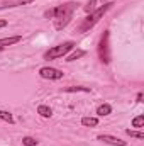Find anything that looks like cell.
<instances>
[{"instance_id": "1", "label": "cell", "mask_w": 144, "mask_h": 146, "mask_svg": "<svg viewBox=\"0 0 144 146\" xmlns=\"http://www.w3.org/2000/svg\"><path fill=\"white\" fill-rule=\"evenodd\" d=\"M76 9H78V3H76V2H68V3L58 5L56 9L48 10L44 15H46V17H53V19H54V27L59 31V29L66 27V24L71 21L73 12H75Z\"/></svg>"}, {"instance_id": "2", "label": "cell", "mask_w": 144, "mask_h": 146, "mask_svg": "<svg viewBox=\"0 0 144 146\" xmlns=\"http://www.w3.org/2000/svg\"><path fill=\"white\" fill-rule=\"evenodd\" d=\"M112 5H114V3H110V2H107V3H104L102 7L95 9L93 12H90V14H88V15L85 17L83 24H81V26L78 27V31H80V33H85V31H88L90 27H93V26H95V24H97V22H98V21H100L102 17H104V14L107 12V10L110 9V7H112Z\"/></svg>"}, {"instance_id": "3", "label": "cell", "mask_w": 144, "mask_h": 146, "mask_svg": "<svg viewBox=\"0 0 144 146\" xmlns=\"http://www.w3.org/2000/svg\"><path fill=\"white\" fill-rule=\"evenodd\" d=\"M73 48H75V42L73 41H66L63 44H58V46H54V48H51L49 51L44 53V60H58V58H63V56H66L71 51Z\"/></svg>"}, {"instance_id": "4", "label": "cell", "mask_w": 144, "mask_h": 146, "mask_svg": "<svg viewBox=\"0 0 144 146\" xmlns=\"http://www.w3.org/2000/svg\"><path fill=\"white\" fill-rule=\"evenodd\" d=\"M98 58L104 65L110 63V46H108V31L104 33V36L100 37V44H98Z\"/></svg>"}, {"instance_id": "5", "label": "cell", "mask_w": 144, "mask_h": 146, "mask_svg": "<svg viewBox=\"0 0 144 146\" xmlns=\"http://www.w3.org/2000/svg\"><path fill=\"white\" fill-rule=\"evenodd\" d=\"M65 73L58 68H51V66H42L39 70V76L44 80H61Z\"/></svg>"}, {"instance_id": "6", "label": "cell", "mask_w": 144, "mask_h": 146, "mask_svg": "<svg viewBox=\"0 0 144 146\" xmlns=\"http://www.w3.org/2000/svg\"><path fill=\"white\" fill-rule=\"evenodd\" d=\"M97 139H98V141H102V143H107V145H110V146H127L126 141H122L120 138L112 136V134H98V136H97Z\"/></svg>"}, {"instance_id": "7", "label": "cell", "mask_w": 144, "mask_h": 146, "mask_svg": "<svg viewBox=\"0 0 144 146\" xmlns=\"http://www.w3.org/2000/svg\"><path fill=\"white\" fill-rule=\"evenodd\" d=\"M34 0H0V10L3 9H15V7H22V5H29Z\"/></svg>"}, {"instance_id": "8", "label": "cell", "mask_w": 144, "mask_h": 146, "mask_svg": "<svg viewBox=\"0 0 144 146\" xmlns=\"http://www.w3.org/2000/svg\"><path fill=\"white\" fill-rule=\"evenodd\" d=\"M22 39V36H10V37H2L0 39V49H3V48H7V46H12V44H15V42H19Z\"/></svg>"}, {"instance_id": "9", "label": "cell", "mask_w": 144, "mask_h": 146, "mask_svg": "<svg viewBox=\"0 0 144 146\" xmlns=\"http://www.w3.org/2000/svg\"><path fill=\"white\" fill-rule=\"evenodd\" d=\"M81 126L95 127V126H98V117H81Z\"/></svg>"}, {"instance_id": "10", "label": "cell", "mask_w": 144, "mask_h": 146, "mask_svg": "<svg viewBox=\"0 0 144 146\" xmlns=\"http://www.w3.org/2000/svg\"><path fill=\"white\" fill-rule=\"evenodd\" d=\"M37 114H39L41 117H44V119H49V117L53 115V109L48 107V106H39V107H37Z\"/></svg>"}, {"instance_id": "11", "label": "cell", "mask_w": 144, "mask_h": 146, "mask_svg": "<svg viewBox=\"0 0 144 146\" xmlns=\"http://www.w3.org/2000/svg\"><path fill=\"white\" fill-rule=\"evenodd\" d=\"M110 112H112V106H110V104H100V106L97 107V114H98L100 117L108 115Z\"/></svg>"}, {"instance_id": "12", "label": "cell", "mask_w": 144, "mask_h": 146, "mask_svg": "<svg viewBox=\"0 0 144 146\" xmlns=\"http://www.w3.org/2000/svg\"><path fill=\"white\" fill-rule=\"evenodd\" d=\"M65 92H90V87H76V85H71V87H65L63 88Z\"/></svg>"}, {"instance_id": "13", "label": "cell", "mask_w": 144, "mask_h": 146, "mask_svg": "<svg viewBox=\"0 0 144 146\" xmlns=\"http://www.w3.org/2000/svg\"><path fill=\"white\" fill-rule=\"evenodd\" d=\"M83 54H85V51H81V49H76V51H73L71 54H68V56H66V61H75V60L81 58Z\"/></svg>"}, {"instance_id": "14", "label": "cell", "mask_w": 144, "mask_h": 146, "mask_svg": "<svg viewBox=\"0 0 144 146\" xmlns=\"http://www.w3.org/2000/svg\"><path fill=\"white\" fill-rule=\"evenodd\" d=\"M0 119L5 121V122H9V124H14V117H12V114L7 112V110H0Z\"/></svg>"}, {"instance_id": "15", "label": "cell", "mask_w": 144, "mask_h": 146, "mask_svg": "<svg viewBox=\"0 0 144 146\" xmlns=\"http://www.w3.org/2000/svg\"><path fill=\"white\" fill-rule=\"evenodd\" d=\"M22 145L24 146H37V139L32 136H24L22 138Z\"/></svg>"}, {"instance_id": "16", "label": "cell", "mask_w": 144, "mask_h": 146, "mask_svg": "<svg viewBox=\"0 0 144 146\" xmlns=\"http://www.w3.org/2000/svg\"><path fill=\"white\" fill-rule=\"evenodd\" d=\"M143 126H144V115H137V117H134V119H132V127L141 129Z\"/></svg>"}, {"instance_id": "17", "label": "cell", "mask_w": 144, "mask_h": 146, "mask_svg": "<svg viewBox=\"0 0 144 146\" xmlns=\"http://www.w3.org/2000/svg\"><path fill=\"white\" fill-rule=\"evenodd\" d=\"M126 133L131 136V138H136V139H144V133L141 131H132V129H126Z\"/></svg>"}, {"instance_id": "18", "label": "cell", "mask_w": 144, "mask_h": 146, "mask_svg": "<svg viewBox=\"0 0 144 146\" xmlns=\"http://www.w3.org/2000/svg\"><path fill=\"white\" fill-rule=\"evenodd\" d=\"M95 2H97V0H90V2H88V3H87V7H85V10H87V12H88V14H90V12H93V10H95V7H93V5H95Z\"/></svg>"}, {"instance_id": "19", "label": "cell", "mask_w": 144, "mask_h": 146, "mask_svg": "<svg viewBox=\"0 0 144 146\" xmlns=\"http://www.w3.org/2000/svg\"><path fill=\"white\" fill-rule=\"evenodd\" d=\"M137 102H143V94H137Z\"/></svg>"}, {"instance_id": "20", "label": "cell", "mask_w": 144, "mask_h": 146, "mask_svg": "<svg viewBox=\"0 0 144 146\" xmlns=\"http://www.w3.org/2000/svg\"><path fill=\"white\" fill-rule=\"evenodd\" d=\"M7 26V21H0V27H5Z\"/></svg>"}, {"instance_id": "21", "label": "cell", "mask_w": 144, "mask_h": 146, "mask_svg": "<svg viewBox=\"0 0 144 146\" xmlns=\"http://www.w3.org/2000/svg\"><path fill=\"white\" fill-rule=\"evenodd\" d=\"M102 2H104V3H107V0H102Z\"/></svg>"}, {"instance_id": "22", "label": "cell", "mask_w": 144, "mask_h": 146, "mask_svg": "<svg viewBox=\"0 0 144 146\" xmlns=\"http://www.w3.org/2000/svg\"><path fill=\"white\" fill-rule=\"evenodd\" d=\"M0 51H2V49H0Z\"/></svg>"}]
</instances>
